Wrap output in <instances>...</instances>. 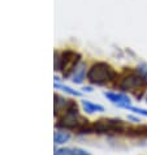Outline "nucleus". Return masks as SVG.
<instances>
[{"mask_svg": "<svg viewBox=\"0 0 147 155\" xmlns=\"http://www.w3.org/2000/svg\"><path fill=\"white\" fill-rule=\"evenodd\" d=\"M87 125V120L85 117H82L78 112V107L74 103L70 108H69L63 116L59 117V123L57 127L63 128V129H68V130H72V129H78L82 130L83 127Z\"/></svg>", "mask_w": 147, "mask_h": 155, "instance_id": "4", "label": "nucleus"}, {"mask_svg": "<svg viewBox=\"0 0 147 155\" xmlns=\"http://www.w3.org/2000/svg\"><path fill=\"white\" fill-rule=\"evenodd\" d=\"M145 102L147 103V93H146V95H145Z\"/></svg>", "mask_w": 147, "mask_h": 155, "instance_id": "16", "label": "nucleus"}, {"mask_svg": "<svg viewBox=\"0 0 147 155\" xmlns=\"http://www.w3.org/2000/svg\"><path fill=\"white\" fill-rule=\"evenodd\" d=\"M72 149H57L55 151V155H72Z\"/></svg>", "mask_w": 147, "mask_h": 155, "instance_id": "13", "label": "nucleus"}, {"mask_svg": "<svg viewBox=\"0 0 147 155\" xmlns=\"http://www.w3.org/2000/svg\"><path fill=\"white\" fill-rule=\"evenodd\" d=\"M73 104H74L73 101H69V99L63 98L60 95H55V116L56 117L63 116Z\"/></svg>", "mask_w": 147, "mask_h": 155, "instance_id": "7", "label": "nucleus"}, {"mask_svg": "<svg viewBox=\"0 0 147 155\" xmlns=\"http://www.w3.org/2000/svg\"><path fill=\"white\" fill-rule=\"evenodd\" d=\"M73 150V153L72 155H90L86 150H82V149H78V147H76V149H72Z\"/></svg>", "mask_w": 147, "mask_h": 155, "instance_id": "14", "label": "nucleus"}, {"mask_svg": "<svg viewBox=\"0 0 147 155\" xmlns=\"http://www.w3.org/2000/svg\"><path fill=\"white\" fill-rule=\"evenodd\" d=\"M80 63L81 55L74 51L67 50L60 55H55V71H60L64 77H70Z\"/></svg>", "mask_w": 147, "mask_h": 155, "instance_id": "3", "label": "nucleus"}, {"mask_svg": "<svg viewBox=\"0 0 147 155\" xmlns=\"http://www.w3.org/2000/svg\"><path fill=\"white\" fill-rule=\"evenodd\" d=\"M117 72L113 67H111L108 63L98 61L91 65L87 71V81L91 85L96 86H106L117 80Z\"/></svg>", "mask_w": 147, "mask_h": 155, "instance_id": "2", "label": "nucleus"}, {"mask_svg": "<svg viewBox=\"0 0 147 155\" xmlns=\"http://www.w3.org/2000/svg\"><path fill=\"white\" fill-rule=\"evenodd\" d=\"M70 140V133L65 130H56L54 134V141L56 145H63Z\"/></svg>", "mask_w": 147, "mask_h": 155, "instance_id": "10", "label": "nucleus"}, {"mask_svg": "<svg viewBox=\"0 0 147 155\" xmlns=\"http://www.w3.org/2000/svg\"><path fill=\"white\" fill-rule=\"evenodd\" d=\"M86 76H87V74H86V64L81 61L78 65H77L74 72H73V74L70 76L72 82L73 84H82Z\"/></svg>", "mask_w": 147, "mask_h": 155, "instance_id": "8", "label": "nucleus"}, {"mask_svg": "<svg viewBox=\"0 0 147 155\" xmlns=\"http://www.w3.org/2000/svg\"><path fill=\"white\" fill-rule=\"evenodd\" d=\"M55 89L57 90H61V91L69 94V95H73V97H81L82 93L81 91H77V90H73L72 87H69L67 85H61V84H55Z\"/></svg>", "mask_w": 147, "mask_h": 155, "instance_id": "11", "label": "nucleus"}, {"mask_svg": "<svg viewBox=\"0 0 147 155\" xmlns=\"http://www.w3.org/2000/svg\"><path fill=\"white\" fill-rule=\"evenodd\" d=\"M126 110H129V111H133V112H136L137 115H141V116H146V117H147V110H145V108H141V107H136V106H129Z\"/></svg>", "mask_w": 147, "mask_h": 155, "instance_id": "12", "label": "nucleus"}, {"mask_svg": "<svg viewBox=\"0 0 147 155\" xmlns=\"http://www.w3.org/2000/svg\"><path fill=\"white\" fill-rule=\"evenodd\" d=\"M81 104L83 107V111L89 115L95 114V112H104V107L102 104H96V103H93L90 101H82Z\"/></svg>", "mask_w": 147, "mask_h": 155, "instance_id": "9", "label": "nucleus"}, {"mask_svg": "<svg viewBox=\"0 0 147 155\" xmlns=\"http://www.w3.org/2000/svg\"><path fill=\"white\" fill-rule=\"evenodd\" d=\"M116 86L122 93H133L136 95L138 91L143 93V89L147 87V68L139 67L134 71H124Z\"/></svg>", "mask_w": 147, "mask_h": 155, "instance_id": "1", "label": "nucleus"}, {"mask_svg": "<svg viewBox=\"0 0 147 155\" xmlns=\"http://www.w3.org/2000/svg\"><path fill=\"white\" fill-rule=\"evenodd\" d=\"M108 101L112 104L120 107V108H128L129 106H132V101L128 95H125L124 93H115V91H104L103 93Z\"/></svg>", "mask_w": 147, "mask_h": 155, "instance_id": "6", "label": "nucleus"}, {"mask_svg": "<svg viewBox=\"0 0 147 155\" xmlns=\"http://www.w3.org/2000/svg\"><path fill=\"white\" fill-rule=\"evenodd\" d=\"M82 90H83V91H87V93H90V91H93V90H91V87H83V89H82Z\"/></svg>", "mask_w": 147, "mask_h": 155, "instance_id": "15", "label": "nucleus"}, {"mask_svg": "<svg viewBox=\"0 0 147 155\" xmlns=\"http://www.w3.org/2000/svg\"><path fill=\"white\" fill-rule=\"evenodd\" d=\"M90 132L99 133V134H107V133H120L124 130V121L120 119H99L95 121Z\"/></svg>", "mask_w": 147, "mask_h": 155, "instance_id": "5", "label": "nucleus"}]
</instances>
